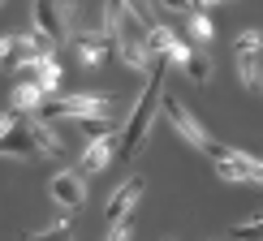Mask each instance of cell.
Returning <instances> with one entry per match:
<instances>
[{
  "instance_id": "2e32d148",
  "label": "cell",
  "mask_w": 263,
  "mask_h": 241,
  "mask_svg": "<svg viewBox=\"0 0 263 241\" xmlns=\"http://www.w3.org/2000/svg\"><path fill=\"white\" fill-rule=\"evenodd\" d=\"M112 142H86V151H82V168L86 172H104L108 164H112Z\"/></svg>"
},
{
  "instance_id": "8992f818",
  "label": "cell",
  "mask_w": 263,
  "mask_h": 241,
  "mask_svg": "<svg viewBox=\"0 0 263 241\" xmlns=\"http://www.w3.org/2000/svg\"><path fill=\"white\" fill-rule=\"evenodd\" d=\"M164 116H168V125L173 129H177V134L185 138V142H190V147H199V151H207V147H212V134H207V129H203V120L199 116H194L190 112V108H181V99H177V95H164Z\"/></svg>"
},
{
  "instance_id": "7a4b0ae2",
  "label": "cell",
  "mask_w": 263,
  "mask_h": 241,
  "mask_svg": "<svg viewBox=\"0 0 263 241\" xmlns=\"http://www.w3.org/2000/svg\"><path fill=\"white\" fill-rule=\"evenodd\" d=\"M35 116L39 120H52V116H65V120L117 116V99H112V95H52V99H43V108Z\"/></svg>"
},
{
  "instance_id": "603a6c76",
  "label": "cell",
  "mask_w": 263,
  "mask_h": 241,
  "mask_svg": "<svg viewBox=\"0 0 263 241\" xmlns=\"http://www.w3.org/2000/svg\"><path fill=\"white\" fill-rule=\"evenodd\" d=\"M17 120H22L17 112H0V138H5V134H9V129H13V125H17Z\"/></svg>"
},
{
  "instance_id": "277c9868",
  "label": "cell",
  "mask_w": 263,
  "mask_h": 241,
  "mask_svg": "<svg viewBox=\"0 0 263 241\" xmlns=\"http://www.w3.org/2000/svg\"><path fill=\"white\" fill-rule=\"evenodd\" d=\"M30 17H35V35L48 43V48L65 43L69 30H73V5H35Z\"/></svg>"
},
{
  "instance_id": "3957f363",
  "label": "cell",
  "mask_w": 263,
  "mask_h": 241,
  "mask_svg": "<svg viewBox=\"0 0 263 241\" xmlns=\"http://www.w3.org/2000/svg\"><path fill=\"white\" fill-rule=\"evenodd\" d=\"M207 155H212L216 177H220V181H250V185H263V164L250 159L246 151H233V147H224V142H212V147H207Z\"/></svg>"
},
{
  "instance_id": "8fae6325",
  "label": "cell",
  "mask_w": 263,
  "mask_h": 241,
  "mask_svg": "<svg viewBox=\"0 0 263 241\" xmlns=\"http://www.w3.org/2000/svg\"><path fill=\"white\" fill-rule=\"evenodd\" d=\"M142 190H147V185H142V177H129L121 190L112 194V198H108V220H129V211H134L138 207V198H142Z\"/></svg>"
},
{
  "instance_id": "ffe728a7",
  "label": "cell",
  "mask_w": 263,
  "mask_h": 241,
  "mask_svg": "<svg viewBox=\"0 0 263 241\" xmlns=\"http://www.w3.org/2000/svg\"><path fill=\"white\" fill-rule=\"evenodd\" d=\"M233 52H263V26L259 30H242L233 39Z\"/></svg>"
},
{
  "instance_id": "d6986e66",
  "label": "cell",
  "mask_w": 263,
  "mask_h": 241,
  "mask_svg": "<svg viewBox=\"0 0 263 241\" xmlns=\"http://www.w3.org/2000/svg\"><path fill=\"white\" fill-rule=\"evenodd\" d=\"M185 35L194 39V48H207V43H212V17H207L203 9L194 17H185Z\"/></svg>"
},
{
  "instance_id": "9c48e42d",
  "label": "cell",
  "mask_w": 263,
  "mask_h": 241,
  "mask_svg": "<svg viewBox=\"0 0 263 241\" xmlns=\"http://www.w3.org/2000/svg\"><path fill=\"white\" fill-rule=\"evenodd\" d=\"M73 48H78V61L82 65H104L108 56H117L112 39H108L104 30H82V35L73 39Z\"/></svg>"
},
{
  "instance_id": "5bb4252c",
  "label": "cell",
  "mask_w": 263,
  "mask_h": 241,
  "mask_svg": "<svg viewBox=\"0 0 263 241\" xmlns=\"http://www.w3.org/2000/svg\"><path fill=\"white\" fill-rule=\"evenodd\" d=\"M78 129H82L86 142H112V134L121 129V120L117 116H95V120H78Z\"/></svg>"
},
{
  "instance_id": "ac0fdd59",
  "label": "cell",
  "mask_w": 263,
  "mask_h": 241,
  "mask_svg": "<svg viewBox=\"0 0 263 241\" xmlns=\"http://www.w3.org/2000/svg\"><path fill=\"white\" fill-rule=\"evenodd\" d=\"M185 73L194 78V86H207V82H212V56H207L203 48H194L190 61H185Z\"/></svg>"
},
{
  "instance_id": "7402d4cb",
  "label": "cell",
  "mask_w": 263,
  "mask_h": 241,
  "mask_svg": "<svg viewBox=\"0 0 263 241\" xmlns=\"http://www.w3.org/2000/svg\"><path fill=\"white\" fill-rule=\"evenodd\" d=\"M129 228H134L129 220H117L112 228H108V237H104V241H129Z\"/></svg>"
},
{
  "instance_id": "6da1fadb",
  "label": "cell",
  "mask_w": 263,
  "mask_h": 241,
  "mask_svg": "<svg viewBox=\"0 0 263 241\" xmlns=\"http://www.w3.org/2000/svg\"><path fill=\"white\" fill-rule=\"evenodd\" d=\"M168 65H173L168 52L151 56V78L142 86V95L134 104V116H129V125L121 134V159H134L142 151V142H147V134H151V125H156V104H164V73H168Z\"/></svg>"
},
{
  "instance_id": "7c38bea8",
  "label": "cell",
  "mask_w": 263,
  "mask_h": 241,
  "mask_svg": "<svg viewBox=\"0 0 263 241\" xmlns=\"http://www.w3.org/2000/svg\"><path fill=\"white\" fill-rule=\"evenodd\" d=\"M43 99H48V95H43L35 82H26V78H22V82H13V91H9V104H13V112H17V116H22V112H26V116H35L39 108H43Z\"/></svg>"
},
{
  "instance_id": "44dd1931",
  "label": "cell",
  "mask_w": 263,
  "mask_h": 241,
  "mask_svg": "<svg viewBox=\"0 0 263 241\" xmlns=\"http://www.w3.org/2000/svg\"><path fill=\"white\" fill-rule=\"evenodd\" d=\"M26 241H73V228L69 224H57V228H43V233H35V237H26Z\"/></svg>"
},
{
  "instance_id": "30bf717a",
  "label": "cell",
  "mask_w": 263,
  "mask_h": 241,
  "mask_svg": "<svg viewBox=\"0 0 263 241\" xmlns=\"http://www.w3.org/2000/svg\"><path fill=\"white\" fill-rule=\"evenodd\" d=\"M22 73H26V82H35L43 95H52V91L61 86V65H57V56H52V52H43L39 61H30Z\"/></svg>"
},
{
  "instance_id": "ba28073f",
  "label": "cell",
  "mask_w": 263,
  "mask_h": 241,
  "mask_svg": "<svg viewBox=\"0 0 263 241\" xmlns=\"http://www.w3.org/2000/svg\"><path fill=\"white\" fill-rule=\"evenodd\" d=\"M48 194H52V203L65 207V211H78L86 203V185H82L78 172H57V177L48 181Z\"/></svg>"
},
{
  "instance_id": "5b68a950",
  "label": "cell",
  "mask_w": 263,
  "mask_h": 241,
  "mask_svg": "<svg viewBox=\"0 0 263 241\" xmlns=\"http://www.w3.org/2000/svg\"><path fill=\"white\" fill-rule=\"evenodd\" d=\"M43 52H48V43L39 35H0V69L22 73L30 61H39Z\"/></svg>"
},
{
  "instance_id": "52a82bcc",
  "label": "cell",
  "mask_w": 263,
  "mask_h": 241,
  "mask_svg": "<svg viewBox=\"0 0 263 241\" xmlns=\"http://www.w3.org/2000/svg\"><path fill=\"white\" fill-rule=\"evenodd\" d=\"M0 155H5V159H39V155H43L39 142H35V134H30V125H26V116H22L17 125L0 138Z\"/></svg>"
},
{
  "instance_id": "9a60e30c",
  "label": "cell",
  "mask_w": 263,
  "mask_h": 241,
  "mask_svg": "<svg viewBox=\"0 0 263 241\" xmlns=\"http://www.w3.org/2000/svg\"><path fill=\"white\" fill-rule=\"evenodd\" d=\"M237 56V73H242L246 91H259L263 86V69H259V52H233Z\"/></svg>"
},
{
  "instance_id": "4fadbf2b",
  "label": "cell",
  "mask_w": 263,
  "mask_h": 241,
  "mask_svg": "<svg viewBox=\"0 0 263 241\" xmlns=\"http://www.w3.org/2000/svg\"><path fill=\"white\" fill-rule=\"evenodd\" d=\"M26 125H30V134H35V142H39V151H43V155H65V142H61V134L48 125V120L26 116Z\"/></svg>"
},
{
  "instance_id": "e0dca14e",
  "label": "cell",
  "mask_w": 263,
  "mask_h": 241,
  "mask_svg": "<svg viewBox=\"0 0 263 241\" xmlns=\"http://www.w3.org/2000/svg\"><path fill=\"white\" fill-rule=\"evenodd\" d=\"M117 56H121L129 69H147L151 73V52H147V43H142V39H125L121 48H117Z\"/></svg>"
}]
</instances>
